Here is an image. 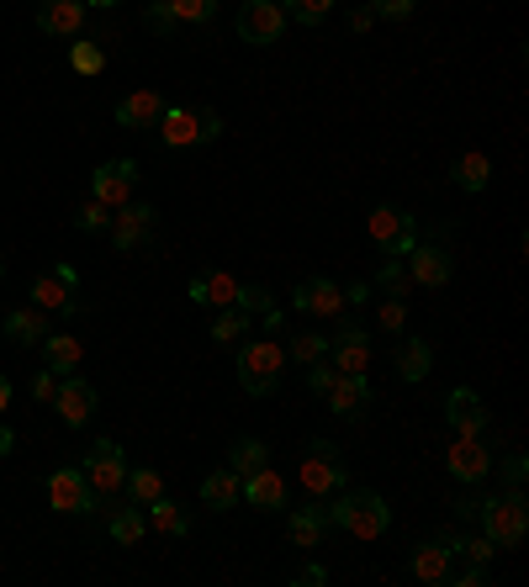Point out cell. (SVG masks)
Segmentation results:
<instances>
[{
    "label": "cell",
    "instance_id": "1",
    "mask_svg": "<svg viewBox=\"0 0 529 587\" xmlns=\"http://www.w3.org/2000/svg\"><path fill=\"white\" fill-rule=\"evenodd\" d=\"M328 529H350L355 540H381L387 529H392V509H387V498L381 492H370V487H344V492H333L328 498Z\"/></svg>",
    "mask_w": 529,
    "mask_h": 587
},
{
    "label": "cell",
    "instance_id": "2",
    "mask_svg": "<svg viewBox=\"0 0 529 587\" xmlns=\"http://www.w3.org/2000/svg\"><path fill=\"white\" fill-rule=\"evenodd\" d=\"M477 519H482V535H488L497 550H519L529 535V503L519 487L508 492H492V498H477Z\"/></svg>",
    "mask_w": 529,
    "mask_h": 587
},
{
    "label": "cell",
    "instance_id": "3",
    "mask_svg": "<svg viewBox=\"0 0 529 587\" xmlns=\"http://www.w3.org/2000/svg\"><path fill=\"white\" fill-rule=\"evenodd\" d=\"M281 371H286V350L276 339H249L239 350V382H244L249 397H270L281 387Z\"/></svg>",
    "mask_w": 529,
    "mask_h": 587
},
{
    "label": "cell",
    "instance_id": "4",
    "mask_svg": "<svg viewBox=\"0 0 529 587\" xmlns=\"http://www.w3.org/2000/svg\"><path fill=\"white\" fill-rule=\"evenodd\" d=\"M160 138L169 149H191V143H212L223 138V117L212 107H164Z\"/></svg>",
    "mask_w": 529,
    "mask_h": 587
},
{
    "label": "cell",
    "instance_id": "5",
    "mask_svg": "<svg viewBox=\"0 0 529 587\" xmlns=\"http://www.w3.org/2000/svg\"><path fill=\"white\" fill-rule=\"evenodd\" d=\"M80 471H85V482H90V492H96V503H112V498L123 492V482H127L123 445H117V439H96Z\"/></svg>",
    "mask_w": 529,
    "mask_h": 587
},
{
    "label": "cell",
    "instance_id": "6",
    "mask_svg": "<svg viewBox=\"0 0 529 587\" xmlns=\"http://www.w3.org/2000/svg\"><path fill=\"white\" fill-rule=\"evenodd\" d=\"M302 487H307L318 503H328L333 492H344V487H350V476H344V466H339V445H328V439H313V445H307V461H302Z\"/></svg>",
    "mask_w": 529,
    "mask_h": 587
},
{
    "label": "cell",
    "instance_id": "7",
    "mask_svg": "<svg viewBox=\"0 0 529 587\" xmlns=\"http://www.w3.org/2000/svg\"><path fill=\"white\" fill-rule=\"evenodd\" d=\"M366 228H370V243H376L381 254H407V249L418 243V228H413V212H403V207H392V201L370 207Z\"/></svg>",
    "mask_w": 529,
    "mask_h": 587
},
{
    "label": "cell",
    "instance_id": "8",
    "mask_svg": "<svg viewBox=\"0 0 529 587\" xmlns=\"http://www.w3.org/2000/svg\"><path fill=\"white\" fill-rule=\"evenodd\" d=\"M48 509L53 513H96V492H90V482H85L80 466H59L48 476Z\"/></svg>",
    "mask_w": 529,
    "mask_h": 587
},
{
    "label": "cell",
    "instance_id": "9",
    "mask_svg": "<svg viewBox=\"0 0 529 587\" xmlns=\"http://www.w3.org/2000/svg\"><path fill=\"white\" fill-rule=\"evenodd\" d=\"M106 234H112V243H117L123 254L143 249V243H149V234H154V207H149V201H123V207H112V223H106Z\"/></svg>",
    "mask_w": 529,
    "mask_h": 587
},
{
    "label": "cell",
    "instance_id": "10",
    "mask_svg": "<svg viewBox=\"0 0 529 587\" xmlns=\"http://www.w3.org/2000/svg\"><path fill=\"white\" fill-rule=\"evenodd\" d=\"M281 33H286L281 0H244V11H239V38L254 42V48H270V42H281Z\"/></svg>",
    "mask_w": 529,
    "mask_h": 587
},
{
    "label": "cell",
    "instance_id": "11",
    "mask_svg": "<svg viewBox=\"0 0 529 587\" xmlns=\"http://www.w3.org/2000/svg\"><path fill=\"white\" fill-rule=\"evenodd\" d=\"M75 291H80V271L75 265H53L33 280V308L42 313H70L75 308Z\"/></svg>",
    "mask_w": 529,
    "mask_h": 587
},
{
    "label": "cell",
    "instance_id": "12",
    "mask_svg": "<svg viewBox=\"0 0 529 587\" xmlns=\"http://www.w3.org/2000/svg\"><path fill=\"white\" fill-rule=\"evenodd\" d=\"M133 191H138V164H133V159H106V164L90 175V196H96L101 207H123V201H133Z\"/></svg>",
    "mask_w": 529,
    "mask_h": 587
},
{
    "label": "cell",
    "instance_id": "13",
    "mask_svg": "<svg viewBox=\"0 0 529 587\" xmlns=\"http://www.w3.org/2000/svg\"><path fill=\"white\" fill-rule=\"evenodd\" d=\"M403 265H407V280H418V286H429V291L450 286V271H455L445 243H413L403 254Z\"/></svg>",
    "mask_w": 529,
    "mask_h": 587
},
{
    "label": "cell",
    "instance_id": "14",
    "mask_svg": "<svg viewBox=\"0 0 529 587\" xmlns=\"http://www.w3.org/2000/svg\"><path fill=\"white\" fill-rule=\"evenodd\" d=\"M445 466H450L455 482H482V476L492 471V450L482 445V434H455V439H450Z\"/></svg>",
    "mask_w": 529,
    "mask_h": 587
},
{
    "label": "cell",
    "instance_id": "15",
    "mask_svg": "<svg viewBox=\"0 0 529 587\" xmlns=\"http://www.w3.org/2000/svg\"><path fill=\"white\" fill-rule=\"evenodd\" d=\"M328 365L339 376H366L370 371V334L366 328H339V339H328Z\"/></svg>",
    "mask_w": 529,
    "mask_h": 587
},
{
    "label": "cell",
    "instance_id": "16",
    "mask_svg": "<svg viewBox=\"0 0 529 587\" xmlns=\"http://www.w3.org/2000/svg\"><path fill=\"white\" fill-rule=\"evenodd\" d=\"M239 503H249V509H260V513H281L286 509V476L281 471H270V466L249 471Z\"/></svg>",
    "mask_w": 529,
    "mask_h": 587
},
{
    "label": "cell",
    "instance_id": "17",
    "mask_svg": "<svg viewBox=\"0 0 529 587\" xmlns=\"http://www.w3.org/2000/svg\"><path fill=\"white\" fill-rule=\"evenodd\" d=\"M445 419H450V429L455 434H482L492 424L488 419V402H482V397H477V391L471 387H455L445 397Z\"/></svg>",
    "mask_w": 529,
    "mask_h": 587
},
{
    "label": "cell",
    "instance_id": "18",
    "mask_svg": "<svg viewBox=\"0 0 529 587\" xmlns=\"http://www.w3.org/2000/svg\"><path fill=\"white\" fill-rule=\"evenodd\" d=\"M291 308H297V313H313V317H333L344 308V291H339L328 275H318V280H302V286L291 291Z\"/></svg>",
    "mask_w": 529,
    "mask_h": 587
},
{
    "label": "cell",
    "instance_id": "19",
    "mask_svg": "<svg viewBox=\"0 0 529 587\" xmlns=\"http://www.w3.org/2000/svg\"><path fill=\"white\" fill-rule=\"evenodd\" d=\"M407 572L418 577V583H429V587H445L450 583V572H455V555H450L440 540H424V546L407 555Z\"/></svg>",
    "mask_w": 529,
    "mask_h": 587
},
{
    "label": "cell",
    "instance_id": "20",
    "mask_svg": "<svg viewBox=\"0 0 529 587\" xmlns=\"http://www.w3.org/2000/svg\"><path fill=\"white\" fill-rule=\"evenodd\" d=\"M38 27L48 33V38H80L85 0H42V5H38Z\"/></svg>",
    "mask_w": 529,
    "mask_h": 587
},
{
    "label": "cell",
    "instance_id": "21",
    "mask_svg": "<svg viewBox=\"0 0 529 587\" xmlns=\"http://www.w3.org/2000/svg\"><path fill=\"white\" fill-rule=\"evenodd\" d=\"M53 408H59V419L64 424H90V413H96V387L90 382H80V376H70V382H59V391H53Z\"/></svg>",
    "mask_w": 529,
    "mask_h": 587
},
{
    "label": "cell",
    "instance_id": "22",
    "mask_svg": "<svg viewBox=\"0 0 529 587\" xmlns=\"http://www.w3.org/2000/svg\"><path fill=\"white\" fill-rule=\"evenodd\" d=\"M239 286H244V280H234L228 271L191 275V302H197V308H217V313H223V308H234V302H239Z\"/></svg>",
    "mask_w": 529,
    "mask_h": 587
},
{
    "label": "cell",
    "instance_id": "23",
    "mask_svg": "<svg viewBox=\"0 0 529 587\" xmlns=\"http://www.w3.org/2000/svg\"><path fill=\"white\" fill-rule=\"evenodd\" d=\"M324 397H328V408H333L339 419H361L376 391H370L366 376H333V387H328Z\"/></svg>",
    "mask_w": 529,
    "mask_h": 587
},
{
    "label": "cell",
    "instance_id": "24",
    "mask_svg": "<svg viewBox=\"0 0 529 587\" xmlns=\"http://www.w3.org/2000/svg\"><path fill=\"white\" fill-rule=\"evenodd\" d=\"M239 492H244V476H239L234 466H217V471H206L202 476V503L212 513L239 509Z\"/></svg>",
    "mask_w": 529,
    "mask_h": 587
},
{
    "label": "cell",
    "instance_id": "25",
    "mask_svg": "<svg viewBox=\"0 0 529 587\" xmlns=\"http://www.w3.org/2000/svg\"><path fill=\"white\" fill-rule=\"evenodd\" d=\"M164 117V101L160 90H133L117 101V127H133V133H143V127H160Z\"/></svg>",
    "mask_w": 529,
    "mask_h": 587
},
{
    "label": "cell",
    "instance_id": "26",
    "mask_svg": "<svg viewBox=\"0 0 529 587\" xmlns=\"http://www.w3.org/2000/svg\"><path fill=\"white\" fill-rule=\"evenodd\" d=\"M286 535L297 550H318L328 535V513L324 509H291L286 513Z\"/></svg>",
    "mask_w": 529,
    "mask_h": 587
},
{
    "label": "cell",
    "instance_id": "27",
    "mask_svg": "<svg viewBox=\"0 0 529 587\" xmlns=\"http://www.w3.org/2000/svg\"><path fill=\"white\" fill-rule=\"evenodd\" d=\"M42 360H48L53 376H75L80 360H85V345L75 334H48V339H42Z\"/></svg>",
    "mask_w": 529,
    "mask_h": 587
},
{
    "label": "cell",
    "instance_id": "28",
    "mask_svg": "<svg viewBox=\"0 0 529 587\" xmlns=\"http://www.w3.org/2000/svg\"><path fill=\"white\" fill-rule=\"evenodd\" d=\"M0 323H5V339L11 345H42L48 339V313L42 308H16V313H5Z\"/></svg>",
    "mask_w": 529,
    "mask_h": 587
},
{
    "label": "cell",
    "instance_id": "29",
    "mask_svg": "<svg viewBox=\"0 0 529 587\" xmlns=\"http://www.w3.org/2000/svg\"><path fill=\"white\" fill-rule=\"evenodd\" d=\"M143 519H149V529H160V535H169V540H180L186 529H191V519H186V509L180 503H169V498H154V503H143Z\"/></svg>",
    "mask_w": 529,
    "mask_h": 587
},
{
    "label": "cell",
    "instance_id": "30",
    "mask_svg": "<svg viewBox=\"0 0 529 587\" xmlns=\"http://www.w3.org/2000/svg\"><path fill=\"white\" fill-rule=\"evenodd\" d=\"M440 546H445L455 561H477V566H488L492 555H497V546H492L488 535H461V529H445Z\"/></svg>",
    "mask_w": 529,
    "mask_h": 587
},
{
    "label": "cell",
    "instance_id": "31",
    "mask_svg": "<svg viewBox=\"0 0 529 587\" xmlns=\"http://www.w3.org/2000/svg\"><path fill=\"white\" fill-rule=\"evenodd\" d=\"M450 180L461 186V191H488V180H492V159L488 154H461L455 164H450Z\"/></svg>",
    "mask_w": 529,
    "mask_h": 587
},
{
    "label": "cell",
    "instance_id": "32",
    "mask_svg": "<svg viewBox=\"0 0 529 587\" xmlns=\"http://www.w3.org/2000/svg\"><path fill=\"white\" fill-rule=\"evenodd\" d=\"M249 328H254V313H244L234 302V308H223L217 323H212V345H239V339H249Z\"/></svg>",
    "mask_w": 529,
    "mask_h": 587
},
{
    "label": "cell",
    "instance_id": "33",
    "mask_svg": "<svg viewBox=\"0 0 529 587\" xmlns=\"http://www.w3.org/2000/svg\"><path fill=\"white\" fill-rule=\"evenodd\" d=\"M265 461H270V450H265V439H254V434H239V439L228 445V466L239 471V476L260 471Z\"/></svg>",
    "mask_w": 529,
    "mask_h": 587
},
{
    "label": "cell",
    "instance_id": "34",
    "mask_svg": "<svg viewBox=\"0 0 529 587\" xmlns=\"http://www.w3.org/2000/svg\"><path fill=\"white\" fill-rule=\"evenodd\" d=\"M429 365H434V354H429L424 339H403V345H398V376H403V382H424Z\"/></svg>",
    "mask_w": 529,
    "mask_h": 587
},
{
    "label": "cell",
    "instance_id": "35",
    "mask_svg": "<svg viewBox=\"0 0 529 587\" xmlns=\"http://www.w3.org/2000/svg\"><path fill=\"white\" fill-rule=\"evenodd\" d=\"M106 529H112V540H117V546H138V540L149 535V519H143V509L133 503V509L112 513V519H106Z\"/></svg>",
    "mask_w": 529,
    "mask_h": 587
},
{
    "label": "cell",
    "instance_id": "36",
    "mask_svg": "<svg viewBox=\"0 0 529 587\" xmlns=\"http://www.w3.org/2000/svg\"><path fill=\"white\" fill-rule=\"evenodd\" d=\"M123 492L138 503V509H143V503H154V498L164 492V476H160V471H149V466H138V471H127Z\"/></svg>",
    "mask_w": 529,
    "mask_h": 587
},
{
    "label": "cell",
    "instance_id": "37",
    "mask_svg": "<svg viewBox=\"0 0 529 587\" xmlns=\"http://www.w3.org/2000/svg\"><path fill=\"white\" fill-rule=\"evenodd\" d=\"M164 5H169L175 27H202L217 16V0H164Z\"/></svg>",
    "mask_w": 529,
    "mask_h": 587
},
{
    "label": "cell",
    "instance_id": "38",
    "mask_svg": "<svg viewBox=\"0 0 529 587\" xmlns=\"http://www.w3.org/2000/svg\"><path fill=\"white\" fill-rule=\"evenodd\" d=\"M328 354V339L324 334H291V345H286V360H297V365H313V360H324Z\"/></svg>",
    "mask_w": 529,
    "mask_h": 587
},
{
    "label": "cell",
    "instance_id": "39",
    "mask_svg": "<svg viewBox=\"0 0 529 587\" xmlns=\"http://www.w3.org/2000/svg\"><path fill=\"white\" fill-rule=\"evenodd\" d=\"M70 70H75V75H101V70H106L101 42H70Z\"/></svg>",
    "mask_w": 529,
    "mask_h": 587
},
{
    "label": "cell",
    "instance_id": "40",
    "mask_svg": "<svg viewBox=\"0 0 529 587\" xmlns=\"http://www.w3.org/2000/svg\"><path fill=\"white\" fill-rule=\"evenodd\" d=\"M281 11L291 16V22H302V27H318V22H328L333 0H286Z\"/></svg>",
    "mask_w": 529,
    "mask_h": 587
},
{
    "label": "cell",
    "instance_id": "41",
    "mask_svg": "<svg viewBox=\"0 0 529 587\" xmlns=\"http://www.w3.org/2000/svg\"><path fill=\"white\" fill-rule=\"evenodd\" d=\"M376 286L387 291V297H407V265H403V254H387V265H381V275H376Z\"/></svg>",
    "mask_w": 529,
    "mask_h": 587
},
{
    "label": "cell",
    "instance_id": "42",
    "mask_svg": "<svg viewBox=\"0 0 529 587\" xmlns=\"http://www.w3.org/2000/svg\"><path fill=\"white\" fill-rule=\"evenodd\" d=\"M106 223H112V207H101L96 196L75 207V228H85V234H106Z\"/></svg>",
    "mask_w": 529,
    "mask_h": 587
},
{
    "label": "cell",
    "instance_id": "43",
    "mask_svg": "<svg viewBox=\"0 0 529 587\" xmlns=\"http://www.w3.org/2000/svg\"><path fill=\"white\" fill-rule=\"evenodd\" d=\"M376 323H381L387 334H403V328H407V308H403V297H387V302H381V313H376Z\"/></svg>",
    "mask_w": 529,
    "mask_h": 587
},
{
    "label": "cell",
    "instance_id": "44",
    "mask_svg": "<svg viewBox=\"0 0 529 587\" xmlns=\"http://www.w3.org/2000/svg\"><path fill=\"white\" fill-rule=\"evenodd\" d=\"M333 376H339V371L328 365V354H324V360H313V365H307V391H313V397H324V391L333 387Z\"/></svg>",
    "mask_w": 529,
    "mask_h": 587
},
{
    "label": "cell",
    "instance_id": "45",
    "mask_svg": "<svg viewBox=\"0 0 529 587\" xmlns=\"http://www.w3.org/2000/svg\"><path fill=\"white\" fill-rule=\"evenodd\" d=\"M418 0H370V16H387V22H407Z\"/></svg>",
    "mask_w": 529,
    "mask_h": 587
},
{
    "label": "cell",
    "instance_id": "46",
    "mask_svg": "<svg viewBox=\"0 0 529 587\" xmlns=\"http://www.w3.org/2000/svg\"><path fill=\"white\" fill-rule=\"evenodd\" d=\"M239 308H244V313H265V308H276V302H270L265 286H239Z\"/></svg>",
    "mask_w": 529,
    "mask_h": 587
},
{
    "label": "cell",
    "instance_id": "47",
    "mask_svg": "<svg viewBox=\"0 0 529 587\" xmlns=\"http://www.w3.org/2000/svg\"><path fill=\"white\" fill-rule=\"evenodd\" d=\"M450 583H461V587H482V583H488V566H477V561H466L461 572H450Z\"/></svg>",
    "mask_w": 529,
    "mask_h": 587
},
{
    "label": "cell",
    "instance_id": "48",
    "mask_svg": "<svg viewBox=\"0 0 529 587\" xmlns=\"http://www.w3.org/2000/svg\"><path fill=\"white\" fill-rule=\"evenodd\" d=\"M53 391H59V376L42 365L38 376H33V397H38V402H53Z\"/></svg>",
    "mask_w": 529,
    "mask_h": 587
},
{
    "label": "cell",
    "instance_id": "49",
    "mask_svg": "<svg viewBox=\"0 0 529 587\" xmlns=\"http://www.w3.org/2000/svg\"><path fill=\"white\" fill-rule=\"evenodd\" d=\"M525 476H529L525 455H508V461H503V482H508V487H525Z\"/></svg>",
    "mask_w": 529,
    "mask_h": 587
},
{
    "label": "cell",
    "instance_id": "50",
    "mask_svg": "<svg viewBox=\"0 0 529 587\" xmlns=\"http://www.w3.org/2000/svg\"><path fill=\"white\" fill-rule=\"evenodd\" d=\"M149 27H154V33H175V16H169V5H164V0L149 5Z\"/></svg>",
    "mask_w": 529,
    "mask_h": 587
},
{
    "label": "cell",
    "instance_id": "51",
    "mask_svg": "<svg viewBox=\"0 0 529 587\" xmlns=\"http://www.w3.org/2000/svg\"><path fill=\"white\" fill-rule=\"evenodd\" d=\"M291 583H302V587H324V583H328V572H324V566H302V572H297Z\"/></svg>",
    "mask_w": 529,
    "mask_h": 587
},
{
    "label": "cell",
    "instance_id": "52",
    "mask_svg": "<svg viewBox=\"0 0 529 587\" xmlns=\"http://www.w3.org/2000/svg\"><path fill=\"white\" fill-rule=\"evenodd\" d=\"M370 291H376V286H370V280H355V286H350V291H344V302H355V308H361V302H370Z\"/></svg>",
    "mask_w": 529,
    "mask_h": 587
},
{
    "label": "cell",
    "instance_id": "53",
    "mask_svg": "<svg viewBox=\"0 0 529 587\" xmlns=\"http://www.w3.org/2000/svg\"><path fill=\"white\" fill-rule=\"evenodd\" d=\"M350 27H355V33H366V27H370V5H361V11H350Z\"/></svg>",
    "mask_w": 529,
    "mask_h": 587
},
{
    "label": "cell",
    "instance_id": "54",
    "mask_svg": "<svg viewBox=\"0 0 529 587\" xmlns=\"http://www.w3.org/2000/svg\"><path fill=\"white\" fill-rule=\"evenodd\" d=\"M455 519H477V498H461L455 503Z\"/></svg>",
    "mask_w": 529,
    "mask_h": 587
},
{
    "label": "cell",
    "instance_id": "55",
    "mask_svg": "<svg viewBox=\"0 0 529 587\" xmlns=\"http://www.w3.org/2000/svg\"><path fill=\"white\" fill-rule=\"evenodd\" d=\"M11 445H16V439H11V429L0 424V455H11Z\"/></svg>",
    "mask_w": 529,
    "mask_h": 587
},
{
    "label": "cell",
    "instance_id": "56",
    "mask_svg": "<svg viewBox=\"0 0 529 587\" xmlns=\"http://www.w3.org/2000/svg\"><path fill=\"white\" fill-rule=\"evenodd\" d=\"M5 408H11V382L0 376V413H5Z\"/></svg>",
    "mask_w": 529,
    "mask_h": 587
},
{
    "label": "cell",
    "instance_id": "57",
    "mask_svg": "<svg viewBox=\"0 0 529 587\" xmlns=\"http://www.w3.org/2000/svg\"><path fill=\"white\" fill-rule=\"evenodd\" d=\"M85 5H96V11H112V5H123V0H85Z\"/></svg>",
    "mask_w": 529,
    "mask_h": 587
},
{
    "label": "cell",
    "instance_id": "58",
    "mask_svg": "<svg viewBox=\"0 0 529 587\" xmlns=\"http://www.w3.org/2000/svg\"><path fill=\"white\" fill-rule=\"evenodd\" d=\"M0 275H5V260H0Z\"/></svg>",
    "mask_w": 529,
    "mask_h": 587
}]
</instances>
